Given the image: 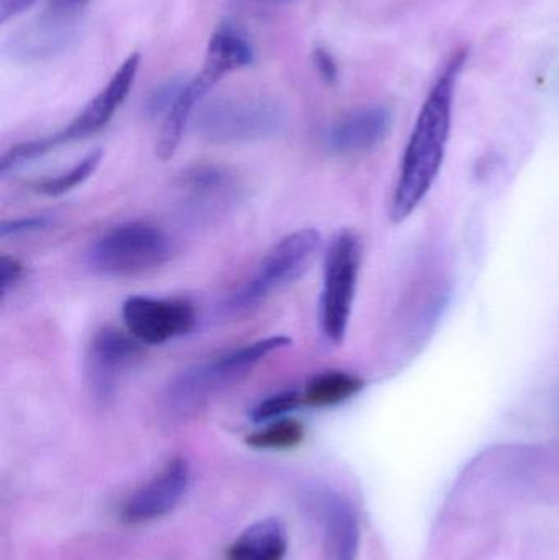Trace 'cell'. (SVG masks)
<instances>
[{
    "mask_svg": "<svg viewBox=\"0 0 559 560\" xmlns=\"http://www.w3.org/2000/svg\"><path fill=\"white\" fill-rule=\"evenodd\" d=\"M89 2H92V0H49L48 5H46V10H49V12L53 13H58V15L74 16V19H79L82 10L85 9V5H88Z\"/></svg>",
    "mask_w": 559,
    "mask_h": 560,
    "instance_id": "obj_25",
    "label": "cell"
},
{
    "mask_svg": "<svg viewBox=\"0 0 559 560\" xmlns=\"http://www.w3.org/2000/svg\"><path fill=\"white\" fill-rule=\"evenodd\" d=\"M189 486V463L184 457H174L153 479L128 497L121 506V520L127 525L156 522L183 502Z\"/></svg>",
    "mask_w": 559,
    "mask_h": 560,
    "instance_id": "obj_10",
    "label": "cell"
},
{
    "mask_svg": "<svg viewBox=\"0 0 559 560\" xmlns=\"http://www.w3.org/2000/svg\"><path fill=\"white\" fill-rule=\"evenodd\" d=\"M196 125L210 143H252L278 133L284 110L265 95H230L203 107Z\"/></svg>",
    "mask_w": 559,
    "mask_h": 560,
    "instance_id": "obj_6",
    "label": "cell"
},
{
    "mask_svg": "<svg viewBox=\"0 0 559 560\" xmlns=\"http://www.w3.org/2000/svg\"><path fill=\"white\" fill-rule=\"evenodd\" d=\"M101 161L102 151H91L88 156L78 161L71 170L65 171V173L58 174V176L43 179L42 183L36 184V190L43 194V196L48 197L65 196V194L71 192L75 187L84 184L89 177L94 176Z\"/></svg>",
    "mask_w": 559,
    "mask_h": 560,
    "instance_id": "obj_20",
    "label": "cell"
},
{
    "mask_svg": "<svg viewBox=\"0 0 559 560\" xmlns=\"http://www.w3.org/2000/svg\"><path fill=\"white\" fill-rule=\"evenodd\" d=\"M180 189L193 209L212 210L225 206L235 194V179L225 167L196 166L180 177Z\"/></svg>",
    "mask_w": 559,
    "mask_h": 560,
    "instance_id": "obj_14",
    "label": "cell"
},
{
    "mask_svg": "<svg viewBox=\"0 0 559 560\" xmlns=\"http://www.w3.org/2000/svg\"><path fill=\"white\" fill-rule=\"evenodd\" d=\"M252 61L253 49L245 36L240 35L233 26L222 25L210 38L206 61L200 72L217 84L223 75L245 68L252 65Z\"/></svg>",
    "mask_w": 559,
    "mask_h": 560,
    "instance_id": "obj_17",
    "label": "cell"
},
{
    "mask_svg": "<svg viewBox=\"0 0 559 560\" xmlns=\"http://www.w3.org/2000/svg\"><path fill=\"white\" fill-rule=\"evenodd\" d=\"M364 382L358 375L343 371H327L315 375L305 385L302 400L308 407H337L363 390Z\"/></svg>",
    "mask_w": 559,
    "mask_h": 560,
    "instance_id": "obj_18",
    "label": "cell"
},
{
    "mask_svg": "<svg viewBox=\"0 0 559 560\" xmlns=\"http://www.w3.org/2000/svg\"><path fill=\"white\" fill-rule=\"evenodd\" d=\"M288 533L279 520L266 518L246 528L226 549L229 560H284Z\"/></svg>",
    "mask_w": 559,
    "mask_h": 560,
    "instance_id": "obj_15",
    "label": "cell"
},
{
    "mask_svg": "<svg viewBox=\"0 0 559 560\" xmlns=\"http://www.w3.org/2000/svg\"><path fill=\"white\" fill-rule=\"evenodd\" d=\"M302 404H304L302 394L294 390L281 392L256 405L252 410V420L255 423H271V421L281 420Z\"/></svg>",
    "mask_w": 559,
    "mask_h": 560,
    "instance_id": "obj_21",
    "label": "cell"
},
{
    "mask_svg": "<svg viewBox=\"0 0 559 560\" xmlns=\"http://www.w3.org/2000/svg\"><path fill=\"white\" fill-rule=\"evenodd\" d=\"M314 62L317 66L318 72H321L322 78L328 82V84H334L338 79V66L335 62L334 56L324 48H317L314 51Z\"/></svg>",
    "mask_w": 559,
    "mask_h": 560,
    "instance_id": "obj_24",
    "label": "cell"
},
{
    "mask_svg": "<svg viewBox=\"0 0 559 560\" xmlns=\"http://www.w3.org/2000/svg\"><path fill=\"white\" fill-rule=\"evenodd\" d=\"M361 242L357 233L343 230L331 240L324 265L321 295V328L334 345L343 342L357 295L361 269Z\"/></svg>",
    "mask_w": 559,
    "mask_h": 560,
    "instance_id": "obj_7",
    "label": "cell"
},
{
    "mask_svg": "<svg viewBox=\"0 0 559 560\" xmlns=\"http://www.w3.org/2000/svg\"><path fill=\"white\" fill-rule=\"evenodd\" d=\"M468 49L450 56L430 89L400 163L399 179L391 203V219L400 223L426 199L442 170L452 130L456 82L465 68Z\"/></svg>",
    "mask_w": 559,
    "mask_h": 560,
    "instance_id": "obj_1",
    "label": "cell"
},
{
    "mask_svg": "<svg viewBox=\"0 0 559 560\" xmlns=\"http://www.w3.org/2000/svg\"><path fill=\"white\" fill-rule=\"evenodd\" d=\"M125 328L143 346H160L193 331L196 310L184 299L128 296L121 306Z\"/></svg>",
    "mask_w": 559,
    "mask_h": 560,
    "instance_id": "obj_8",
    "label": "cell"
},
{
    "mask_svg": "<svg viewBox=\"0 0 559 560\" xmlns=\"http://www.w3.org/2000/svg\"><path fill=\"white\" fill-rule=\"evenodd\" d=\"M53 219L49 215L25 217V219L9 220L0 225V236H20L28 235V233L39 232V230L48 229Z\"/></svg>",
    "mask_w": 559,
    "mask_h": 560,
    "instance_id": "obj_22",
    "label": "cell"
},
{
    "mask_svg": "<svg viewBox=\"0 0 559 560\" xmlns=\"http://www.w3.org/2000/svg\"><path fill=\"white\" fill-rule=\"evenodd\" d=\"M81 20L45 12L7 43V52L16 61L38 62L66 51L79 36Z\"/></svg>",
    "mask_w": 559,
    "mask_h": 560,
    "instance_id": "obj_11",
    "label": "cell"
},
{
    "mask_svg": "<svg viewBox=\"0 0 559 560\" xmlns=\"http://www.w3.org/2000/svg\"><path fill=\"white\" fill-rule=\"evenodd\" d=\"M22 276L23 266L20 265V261L5 255L0 258V292H2V296H5L9 290L20 282Z\"/></svg>",
    "mask_w": 559,
    "mask_h": 560,
    "instance_id": "obj_23",
    "label": "cell"
},
{
    "mask_svg": "<svg viewBox=\"0 0 559 560\" xmlns=\"http://www.w3.org/2000/svg\"><path fill=\"white\" fill-rule=\"evenodd\" d=\"M304 441V427L292 418L271 421L261 430L246 438V444L255 450L284 451L299 446Z\"/></svg>",
    "mask_w": 559,
    "mask_h": 560,
    "instance_id": "obj_19",
    "label": "cell"
},
{
    "mask_svg": "<svg viewBox=\"0 0 559 560\" xmlns=\"http://www.w3.org/2000/svg\"><path fill=\"white\" fill-rule=\"evenodd\" d=\"M138 68H140V55L133 52L128 56L127 61L118 68L114 78L107 85L85 105L84 110L58 133L49 137L38 138V140L25 141L10 148L2 160H0V174L7 176L12 171L45 156L49 151L61 144L71 143V141L84 140L91 135L97 133L114 117L125 98L130 94L131 88L137 78Z\"/></svg>",
    "mask_w": 559,
    "mask_h": 560,
    "instance_id": "obj_4",
    "label": "cell"
},
{
    "mask_svg": "<svg viewBox=\"0 0 559 560\" xmlns=\"http://www.w3.org/2000/svg\"><path fill=\"white\" fill-rule=\"evenodd\" d=\"M173 253L170 236L148 222H128L102 233L85 253L95 275L137 278L161 268Z\"/></svg>",
    "mask_w": 559,
    "mask_h": 560,
    "instance_id": "obj_3",
    "label": "cell"
},
{
    "mask_svg": "<svg viewBox=\"0 0 559 560\" xmlns=\"http://www.w3.org/2000/svg\"><path fill=\"white\" fill-rule=\"evenodd\" d=\"M143 354V345L128 331L104 328L95 332L85 355V377L92 397L107 401L121 377Z\"/></svg>",
    "mask_w": 559,
    "mask_h": 560,
    "instance_id": "obj_9",
    "label": "cell"
},
{
    "mask_svg": "<svg viewBox=\"0 0 559 560\" xmlns=\"http://www.w3.org/2000/svg\"><path fill=\"white\" fill-rule=\"evenodd\" d=\"M325 548L328 560H357L360 526L353 506L338 495H327L322 502Z\"/></svg>",
    "mask_w": 559,
    "mask_h": 560,
    "instance_id": "obj_13",
    "label": "cell"
},
{
    "mask_svg": "<svg viewBox=\"0 0 559 560\" xmlns=\"http://www.w3.org/2000/svg\"><path fill=\"white\" fill-rule=\"evenodd\" d=\"M288 346H291L288 336H269L186 369L167 385L164 408L173 417L197 413L220 390L242 381L265 358Z\"/></svg>",
    "mask_w": 559,
    "mask_h": 560,
    "instance_id": "obj_2",
    "label": "cell"
},
{
    "mask_svg": "<svg viewBox=\"0 0 559 560\" xmlns=\"http://www.w3.org/2000/svg\"><path fill=\"white\" fill-rule=\"evenodd\" d=\"M36 2L38 0H0V22L5 23L7 20L20 15Z\"/></svg>",
    "mask_w": 559,
    "mask_h": 560,
    "instance_id": "obj_26",
    "label": "cell"
},
{
    "mask_svg": "<svg viewBox=\"0 0 559 560\" xmlns=\"http://www.w3.org/2000/svg\"><path fill=\"white\" fill-rule=\"evenodd\" d=\"M393 127V112L384 105L357 108L338 118L327 133V144L337 154H357L383 143Z\"/></svg>",
    "mask_w": 559,
    "mask_h": 560,
    "instance_id": "obj_12",
    "label": "cell"
},
{
    "mask_svg": "<svg viewBox=\"0 0 559 560\" xmlns=\"http://www.w3.org/2000/svg\"><path fill=\"white\" fill-rule=\"evenodd\" d=\"M210 89L212 85L207 84L199 75L189 84L183 85L176 101L167 108L160 137H158L156 156L161 161L171 160L176 154L194 108L209 94Z\"/></svg>",
    "mask_w": 559,
    "mask_h": 560,
    "instance_id": "obj_16",
    "label": "cell"
},
{
    "mask_svg": "<svg viewBox=\"0 0 559 560\" xmlns=\"http://www.w3.org/2000/svg\"><path fill=\"white\" fill-rule=\"evenodd\" d=\"M322 246L321 233L305 229L291 233L263 258L258 271L226 300L230 315H246L272 293L286 289L311 269Z\"/></svg>",
    "mask_w": 559,
    "mask_h": 560,
    "instance_id": "obj_5",
    "label": "cell"
}]
</instances>
